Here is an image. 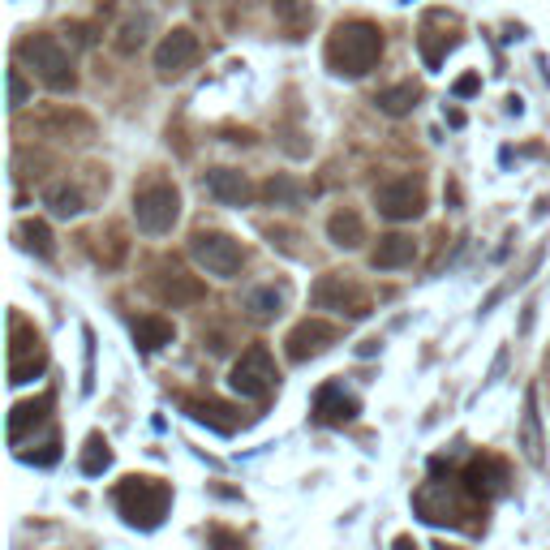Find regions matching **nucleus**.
<instances>
[{
	"instance_id": "1",
	"label": "nucleus",
	"mask_w": 550,
	"mask_h": 550,
	"mask_svg": "<svg viewBox=\"0 0 550 550\" xmlns=\"http://www.w3.org/2000/svg\"><path fill=\"white\" fill-rule=\"evenodd\" d=\"M327 69L336 78H366L374 65L383 61V31L374 22H340L327 35Z\"/></svg>"
},
{
	"instance_id": "2",
	"label": "nucleus",
	"mask_w": 550,
	"mask_h": 550,
	"mask_svg": "<svg viewBox=\"0 0 550 550\" xmlns=\"http://www.w3.org/2000/svg\"><path fill=\"white\" fill-rule=\"evenodd\" d=\"M112 499H117V512L125 516V525H134L142 533H151L164 525V516L172 508V490L168 482H159V477H125V482H117V490H112Z\"/></svg>"
},
{
	"instance_id": "3",
	"label": "nucleus",
	"mask_w": 550,
	"mask_h": 550,
	"mask_svg": "<svg viewBox=\"0 0 550 550\" xmlns=\"http://www.w3.org/2000/svg\"><path fill=\"white\" fill-rule=\"evenodd\" d=\"M18 56L22 65L31 69V74L48 86L56 95H69L78 86V74H74V61H69V52L56 43L52 35H26L18 43Z\"/></svg>"
},
{
	"instance_id": "4",
	"label": "nucleus",
	"mask_w": 550,
	"mask_h": 550,
	"mask_svg": "<svg viewBox=\"0 0 550 550\" xmlns=\"http://www.w3.org/2000/svg\"><path fill=\"white\" fill-rule=\"evenodd\" d=\"M228 387L241 400H267L275 387H280V370H275V357L267 353V344H250L228 370Z\"/></svg>"
},
{
	"instance_id": "5",
	"label": "nucleus",
	"mask_w": 550,
	"mask_h": 550,
	"mask_svg": "<svg viewBox=\"0 0 550 550\" xmlns=\"http://www.w3.org/2000/svg\"><path fill=\"white\" fill-rule=\"evenodd\" d=\"M177 220H181V194H177V185L155 181V185H147V190L134 194V224H138V233L164 237V233H172V224H177Z\"/></svg>"
},
{
	"instance_id": "6",
	"label": "nucleus",
	"mask_w": 550,
	"mask_h": 550,
	"mask_svg": "<svg viewBox=\"0 0 550 550\" xmlns=\"http://www.w3.org/2000/svg\"><path fill=\"white\" fill-rule=\"evenodd\" d=\"M190 258L207 275H215V280H237L241 267H245L241 241H233L228 233H194L190 237Z\"/></svg>"
},
{
	"instance_id": "7",
	"label": "nucleus",
	"mask_w": 550,
	"mask_h": 550,
	"mask_svg": "<svg viewBox=\"0 0 550 550\" xmlns=\"http://www.w3.org/2000/svg\"><path fill=\"white\" fill-rule=\"evenodd\" d=\"M374 207H379V215L392 224L417 220V215L426 211V181L422 177H396V181L374 185Z\"/></svg>"
},
{
	"instance_id": "8",
	"label": "nucleus",
	"mask_w": 550,
	"mask_h": 550,
	"mask_svg": "<svg viewBox=\"0 0 550 550\" xmlns=\"http://www.w3.org/2000/svg\"><path fill=\"white\" fill-rule=\"evenodd\" d=\"M310 301H314L318 310L349 314V318H366V314H370V297H366V288L353 284L349 275H340V271L318 275V284L310 288Z\"/></svg>"
},
{
	"instance_id": "9",
	"label": "nucleus",
	"mask_w": 550,
	"mask_h": 550,
	"mask_svg": "<svg viewBox=\"0 0 550 550\" xmlns=\"http://www.w3.org/2000/svg\"><path fill=\"white\" fill-rule=\"evenodd\" d=\"M198 35L190 31V26H177V31H168L164 39H159V48H155V74L159 78H181V74H190L194 61H198Z\"/></svg>"
},
{
	"instance_id": "10",
	"label": "nucleus",
	"mask_w": 550,
	"mask_h": 550,
	"mask_svg": "<svg viewBox=\"0 0 550 550\" xmlns=\"http://www.w3.org/2000/svg\"><path fill=\"white\" fill-rule=\"evenodd\" d=\"M13 353H9V383L13 387H22V383H31L35 374H43V366H48V349H43V340L35 336H26V327H22V318H13Z\"/></svg>"
},
{
	"instance_id": "11",
	"label": "nucleus",
	"mask_w": 550,
	"mask_h": 550,
	"mask_svg": "<svg viewBox=\"0 0 550 550\" xmlns=\"http://www.w3.org/2000/svg\"><path fill=\"white\" fill-rule=\"evenodd\" d=\"M336 340H340V331L331 327V323H323V318H306V323H297L293 331H288L284 353H288V361H297V366H301V361L327 353Z\"/></svg>"
},
{
	"instance_id": "12",
	"label": "nucleus",
	"mask_w": 550,
	"mask_h": 550,
	"mask_svg": "<svg viewBox=\"0 0 550 550\" xmlns=\"http://www.w3.org/2000/svg\"><path fill=\"white\" fill-rule=\"evenodd\" d=\"M413 508H417V516H422L426 525H460V516H465V512H460L456 490L447 482H426L413 495Z\"/></svg>"
},
{
	"instance_id": "13",
	"label": "nucleus",
	"mask_w": 550,
	"mask_h": 550,
	"mask_svg": "<svg viewBox=\"0 0 550 550\" xmlns=\"http://www.w3.org/2000/svg\"><path fill=\"white\" fill-rule=\"evenodd\" d=\"M361 413V404L353 392H344V383H323L314 392V422L323 426H349Z\"/></svg>"
},
{
	"instance_id": "14",
	"label": "nucleus",
	"mask_w": 550,
	"mask_h": 550,
	"mask_svg": "<svg viewBox=\"0 0 550 550\" xmlns=\"http://www.w3.org/2000/svg\"><path fill=\"white\" fill-rule=\"evenodd\" d=\"M207 194L220 202V207H250V202H254V185L237 168H211L207 172Z\"/></svg>"
},
{
	"instance_id": "15",
	"label": "nucleus",
	"mask_w": 550,
	"mask_h": 550,
	"mask_svg": "<svg viewBox=\"0 0 550 550\" xmlns=\"http://www.w3.org/2000/svg\"><path fill=\"white\" fill-rule=\"evenodd\" d=\"M465 490L473 499H495V495L508 490V473H503L499 460L482 456V460H473V465L465 469Z\"/></svg>"
},
{
	"instance_id": "16",
	"label": "nucleus",
	"mask_w": 550,
	"mask_h": 550,
	"mask_svg": "<svg viewBox=\"0 0 550 550\" xmlns=\"http://www.w3.org/2000/svg\"><path fill=\"white\" fill-rule=\"evenodd\" d=\"M413 258H417V241H413V237L387 233V237H379V245H374L370 267H374V271H400V267H409Z\"/></svg>"
},
{
	"instance_id": "17",
	"label": "nucleus",
	"mask_w": 550,
	"mask_h": 550,
	"mask_svg": "<svg viewBox=\"0 0 550 550\" xmlns=\"http://www.w3.org/2000/svg\"><path fill=\"white\" fill-rule=\"evenodd\" d=\"M48 413H52V396H35V400L13 404V413H9V443L18 447L26 439V430L48 422Z\"/></svg>"
},
{
	"instance_id": "18",
	"label": "nucleus",
	"mask_w": 550,
	"mask_h": 550,
	"mask_svg": "<svg viewBox=\"0 0 550 550\" xmlns=\"http://www.w3.org/2000/svg\"><path fill=\"white\" fill-rule=\"evenodd\" d=\"M172 323L168 318H159V314H142V318H134V344H138V353H159L164 344H172Z\"/></svg>"
},
{
	"instance_id": "19",
	"label": "nucleus",
	"mask_w": 550,
	"mask_h": 550,
	"mask_svg": "<svg viewBox=\"0 0 550 550\" xmlns=\"http://www.w3.org/2000/svg\"><path fill=\"white\" fill-rule=\"evenodd\" d=\"M327 241L336 245V250H357V245L366 241V224H361V215L349 211V207L336 211V215L327 220Z\"/></svg>"
},
{
	"instance_id": "20",
	"label": "nucleus",
	"mask_w": 550,
	"mask_h": 550,
	"mask_svg": "<svg viewBox=\"0 0 550 550\" xmlns=\"http://www.w3.org/2000/svg\"><path fill=\"white\" fill-rule=\"evenodd\" d=\"M185 413H190L194 422L211 426L215 434H233L237 430V413L228 409V404H220V400H185Z\"/></svg>"
},
{
	"instance_id": "21",
	"label": "nucleus",
	"mask_w": 550,
	"mask_h": 550,
	"mask_svg": "<svg viewBox=\"0 0 550 550\" xmlns=\"http://www.w3.org/2000/svg\"><path fill=\"white\" fill-rule=\"evenodd\" d=\"M275 9V22L288 31V39H301L314 26V5L310 0H271Z\"/></svg>"
},
{
	"instance_id": "22",
	"label": "nucleus",
	"mask_w": 550,
	"mask_h": 550,
	"mask_svg": "<svg viewBox=\"0 0 550 550\" xmlns=\"http://www.w3.org/2000/svg\"><path fill=\"white\" fill-rule=\"evenodd\" d=\"M417 99H422V86H417V82H396V86H387V91L374 95V104H379L383 117H409V112L417 108Z\"/></svg>"
},
{
	"instance_id": "23",
	"label": "nucleus",
	"mask_w": 550,
	"mask_h": 550,
	"mask_svg": "<svg viewBox=\"0 0 550 550\" xmlns=\"http://www.w3.org/2000/svg\"><path fill=\"white\" fill-rule=\"evenodd\" d=\"M159 297L172 301V306H190L202 297V284L194 275H185L181 267H164V280H159Z\"/></svg>"
},
{
	"instance_id": "24",
	"label": "nucleus",
	"mask_w": 550,
	"mask_h": 550,
	"mask_svg": "<svg viewBox=\"0 0 550 550\" xmlns=\"http://www.w3.org/2000/svg\"><path fill=\"white\" fill-rule=\"evenodd\" d=\"M245 314H250L254 323H275V318L284 314V288H275V284L254 288V293L245 297Z\"/></svg>"
},
{
	"instance_id": "25",
	"label": "nucleus",
	"mask_w": 550,
	"mask_h": 550,
	"mask_svg": "<svg viewBox=\"0 0 550 550\" xmlns=\"http://www.w3.org/2000/svg\"><path fill=\"white\" fill-rule=\"evenodd\" d=\"M43 207L52 215H61V220H74V215L86 211V202H82L78 185H48V190H43Z\"/></svg>"
},
{
	"instance_id": "26",
	"label": "nucleus",
	"mask_w": 550,
	"mask_h": 550,
	"mask_svg": "<svg viewBox=\"0 0 550 550\" xmlns=\"http://www.w3.org/2000/svg\"><path fill=\"white\" fill-rule=\"evenodd\" d=\"M78 469H82L86 477H99V473H108V469H112V447H108L104 434H91V439H86Z\"/></svg>"
},
{
	"instance_id": "27",
	"label": "nucleus",
	"mask_w": 550,
	"mask_h": 550,
	"mask_svg": "<svg viewBox=\"0 0 550 550\" xmlns=\"http://www.w3.org/2000/svg\"><path fill=\"white\" fill-rule=\"evenodd\" d=\"M18 241H22V250H31L35 258H52V254H56L52 228L43 224V220H26V224H18Z\"/></svg>"
},
{
	"instance_id": "28",
	"label": "nucleus",
	"mask_w": 550,
	"mask_h": 550,
	"mask_svg": "<svg viewBox=\"0 0 550 550\" xmlns=\"http://www.w3.org/2000/svg\"><path fill=\"white\" fill-rule=\"evenodd\" d=\"M520 447H525L529 465H542V430H538V400H525V426H520Z\"/></svg>"
},
{
	"instance_id": "29",
	"label": "nucleus",
	"mask_w": 550,
	"mask_h": 550,
	"mask_svg": "<svg viewBox=\"0 0 550 550\" xmlns=\"http://www.w3.org/2000/svg\"><path fill=\"white\" fill-rule=\"evenodd\" d=\"M263 198L271 202V207H301L306 190H301L293 177H271V181L263 185Z\"/></svg>"
},
{
	"instance_id": "30",
	"label": "nucleus",
	"mask_w": 550,
	"mask_h": 550,
	"mask_svg": "<svg viewBox=\"0 0 550 550\" xmlns=\"http://www.w3.org/2000/svg\"><path fill=\"white\" fill-rule=\"evenodd\" d=\"M147 31H151V18H138V22H129L125 31H121V39H117V52L134 56V52L142 48V39H147Z\"/></svg>"
},
{
	"instance_id": "31",
	"label": "nucleus",
	"mask_w": 550,
	"mask_h": 550,
	"mask_svg": "<svg viewBox=\"0 0 550 550\" xmlns=\"http://www.w3.org/2000/svg\"><path fill=\"white\" fill-rule=\"evenodd\" d=\"M26 99H31V86H26L22 69H9V108H13V112L26 108Z\"/></svg>"
},
{
	"instance_id": "32",
	"label": "nucleus",
	"mask_w": 550,
	"mask_h": 550,
	"mask_svg": "<svg viewBox=\"0 0 550 550\" xmlns=\"http://www.w3.org/2000/svg\"><path fill=\"white\" fill-rule=\"evenodd\" d=\"M477 86H482V82H477V74H465L452 86V91H456V99H469V95H477Z\"/></svg>"
}]
</instances>
